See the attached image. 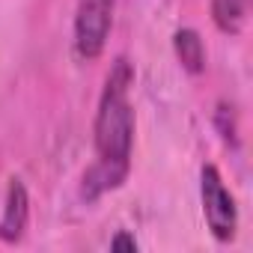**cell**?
<instances>
[{
	"mask_svg": "<svg viewBox=\"0 0 253 253\" xmlns=\"http://www.w3.org/2000/svg\"><path fill=\"white\" fill-rule=\"evenodd\" d=\"M134 72L128 66V60H116L101 98H98V110H95V167L84 176V197L92 200L110 188H119L128 176L131 167V146H134V107L128 98Z\"/></svg>",
	"mask_w": 253,
	"mask_h": 253,
	"instance_id": "1",
	"label": "cell"
},
{
	"mask_svg": "<svg viewBox=\"0 0 253 253\" xmlns=\"http://www.w3.org/2000/svg\"><path fill=\"white\" fill-rule=\"evenodd\" d=\"M200 197H203V214L211 235L217 241H232L238 229V209L214 164H206L200 173Z\"/></svg>",
	"mask_w": 253,
	"mask_h": 253,
	"instance_id": "2",
	"label": "cell"
},
{
	"mask_svg": "<svg viewBox=\"0 0 253 253\" xmlns=\"http://www.w3.org/2000/svg\"><path fill=\"white\" fill-rule=\"evenodd\" d=\"M113 27V0H81L75 12V51L81 60H98Z\"/></svg>",
	"mask_w": 253,
	"mask_h": 253,
	"instance_id": "3",
	"label": "cell"
},
{
	"mask_svg": "<svg viewBox=\"0 0 253 253\" xmlns=\"http://www.w3.org/2000/svg\"><path fill=\"white\" fill-rule=\"evenodd\" d=\"M27 220H30V194H27L21 179H12L9 191H6L3 217H0V241H6V244L21 241V235L27 229Z\"/></svg>",
	"mask_w": 253,
	"mask_h": 253,
	"instance_id": "4",
	"label": "cell"
},
{
	"mask_svg": "<svg viewBox=\"0 0 253 253\" xmlns=\"http://www.w3.org/2000/svg\"><path fill=\"white\" fill-rule=\"evenodd\" d=\"M250 15V0H211V18L220 33H241Z\"/></svg>",
	"mask_w": 253,
	"mask_h": 253,
	"instance_id": "5",
	"label": "cell"
},
{
	"mask_svg": "<svg viewBox=\"0 0 253 253\" xmlns=\"http://www.w3.org/2000/svg\"><path fill=\"white\" fill-rule=\"evenodd\" d=\"M173 48H176V57L182 60V66L191 75L203 72V66H206V48H203V39H200L197 30H179L173 36Z\"/></svg>",
	"mask_w": 253,
	"mask_h": 253,
	"instance_id": "6",
	"label": "cell"
},
{
	"mask_svg": "<svg viewBox=\"0 0 253 253\" xmlns=\"http://www.w3.org/2000/svg\"><path fill=\"white\" fill-rule=\"evenodd\" d=\"M110 250H137V241H134V235H128V232H119L113 241H110Z\"/></svg>",
	"mask_w": 253,
	"mask_h": 253,
	"instance_id": "7",
	"label": "cell"
}]
</instances>
